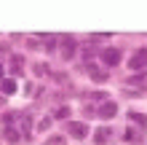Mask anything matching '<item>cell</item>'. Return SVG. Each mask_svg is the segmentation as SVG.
I'll return each instance as SVG.
<instances>
[{
	"label": "cell",
	"instance_id": "obj_1",
	"mask_svg": "<svg viewBox=\"0 0 147 145\" xmlns=\"http://www.w3.org/2000/svg\"><path fill=\"white\" fill-rule=\"evenodd\" d=\"M128 67H131V73L147 67V48H136L134 54H131V59H128Z\"/></svg>",
	"mask_w": 147,
	"mask_h": 145
},
{
	"label": "cell",
	"instance_id": "obj_2",
	"mask_svg": "<svg viewBox=\"0 0 147 145\" xmlns=\"http://www.w3.org/2000/svg\"><path fill=\"white\" fill-rule=\"evenodd\" d=\"M67 132H70V137H75V140H83L86 134H88V126L80 124V121H67Z\"/></svg>",
	"mask_w": 147,
	"mask_h": 145
},
{
	"label": "cell",
	"instance_id": "obj_3",
	"mask_svg": "<svg viewBox=\"0 0 147 145\" xmlns=\"http://www.w3.org/2000/svg\"><path fill=\"white\" fill-rule=\"evenodd\" d=\"M75 51H78L75 38H72V35H64V38H62V57H64V59H72Z\"/></svg>",
	"mask_w": 147,
	"mask_h": 145
},
{
	"label": "cell",
	"instance_id": "obj_4",
	"mask_svg": "<svg viewBox=\"0 0 147 145\" xmlns=\"http://www.w3.org/2000/svg\"><path fill=\"white\" fill-rule=\"evenodd\" d=\"M102 59H105L107 67H115V65L120 62V51H118V48H107V51H102Z\"/></svg>",
	"mask_w": 147,
	"mask_h": 145
},
{
	"label": "cell",
	"instance_id": "obj_5",
	"mask_svg": "<svg viewBox=\"0 0 147 145\" xmlns=\"http://www.w3.org/2000/svg\"><path fill=\"white\" fill-rule=\"evenodd\" d=\"M110 137H112V129H110V126H99V129L94 132V142H96V145H105Z\"/></svg>",
	"mask_w": 147,
	"mask_h": 145
},
{
	"label": "cell",
	"instance_id": "obj_6",
	"mask_svg": "<svg viewBox=\"0 0 147 145\" xmlns=\"http://www.w3.org/2000/svg\"><path fill=\"white\" fill-rule=\"evenodd\" d=\"M115 113H118V105H115V102H105V105L99 108V116L102 118H112Z\"/></svg>",
	"mask_w": 147,
	"mask_h": 145
},
{
	"label": "cell",
	"instance_id": "obj_7",
	"mask_svg": "<svg viewBox=\"0 0 147 145\" xmlns=\"http://www.w3.org/2000/svg\"><path fill=\"white\" fill-rule=\"evenodd\" d=\"M22 70H24V59H22L19 54H13V57H11V73H16V75H19Z\"/></svg>",
	"mask_w": 147,
	"mask_h": 145
},
{
	"label": "cell",
	"instance_id": "obj_8",
	"mask_svg": "<svg viewBox=\"0 0 147 145\" xmlns=\"http://www.w3.org/2000/svg\"><path fill=\"white\" fill-rule=\"evenodd\" d=\"M5 140H8V142H19V140H22V134L16 132L11 124H5Z\"/></svg>",
	"mask_w": 147,
	"mask_h": 145
},
{
	"label": "cell",
	"instance_id": "obj_9",
	"mask_svg": "<svg viewBox=\"0 0 147 145\" xmlns=\"http://www.w3.org/2000/svg\"><path fill=\"white\" fill-rule=\"evenodd\" d=\"M88 75H91V78H96V81H105V78H107V73L99 70V67H94V65L88 67Z\"/></svg>",
	"mask_w": 147,
	"mask_h": 145
},
{
	"label": "cell",
	"instance_id": "obj_10",
	"mask_svg": "<svg viewBox=\"0 0 147 145\" xmlns=\"http://www.w3.org/2000/svg\"><path fill=\"white\" fill-rule=\"evenodd\" d=\"M128 121H136L139 126H147V116H142V113H134V110H131V113H128Z\"/></svg>",
	"mask_w": 147,
	"mask_h": 145
},
{
	"label": "cell",
	"instance_id": "obj_11",
	"mask_svg": "<svg viewBox=\"0 0 147 145\" xmlns=\"http://www.w3.org/2000/svg\"><path fill=\"white\" fill-rule=\"evenodd\" d=\"M40 38H46V40H43V46H46L48 51L56 48V35H40Z\"/></svg>",
	"mask_w": 147,
	"mask_h": 145
},
{
	"label": "cell",
	"instance_id": "obj_12",
	"mask_svg": "<svg viewBox=\"0 0 147 145\" xmlns=\"http://www.w3.org/2000/svg\"><path fill=\"white\" fill-rule=\"evenodd\" d=\"M43 145H64V137H62V134H51V137H46Z\"/></svg>",
	"mask_w": 147,
	"mask_h": 145
},
{
	"label": "cell",
	"instance_id": "obj_13",
	"mask_svg": "<svg viewBox=\"0 0 147 145\" xmlns=\"http://www.w3.org/2000/svg\"><path fill=\"white\" fill-rule=\"evenodd\" d=\"M0 89H3V94H13V91H16V83L13 81H3V83H0Z\"/></svg>",
	"mask_w": 147,
	"mask_h": 145
},
{
	"label": "cell",
	"instance_id": "obj_14",
	"mask_svg": "<svg viewBox=\"0 0 147 145\" xmlns=\"http://www.w3.org/2000/svg\"><path fill=\"white\" fill-rule=\"evenodd\" d=\"M144 81H147V78H144V75H139V73H136V75H131V78H128V83H136V86H142Z\"/></svg>",
	"mask_w": 147,
	"mask_h": 145
},
{
	"label": "cell",
	"instance_id": "obj_15",
	"mask_svg": "<svg viewBox=\"0 0 147 145\" xmlns=\"http://www.w3.org/2000/svg\"><path fill=\"white\" fill-rule=\"evenodd\" d=\"M48 126H51V116H46V118H40V124H38V129H40V132H46Z\"/></svg>",
	"mask_w": 147,
	"mask_h": 145
},
{
	"label": "cell",
	"instance_id": "obj_16",
	"mask_svg": "<svg viewBox=\"0 0 147 145\" xmlns=\"http://www.w3.org/2000/svg\"><path fill=\"white\" fill-rule=\"evenodd\" d=\"M35 73H38V75H46V73H48V67H46V65H40V62H38V65H35Z\"/></svg>",
	"mask_w": 147,
	"mask_h": 145
},
{
	"label": "cell",
	"instance_id": "obj_17",
	"mask_svg": "<svg viewBox=\"0 0 147 145\" xmlns=\"http://www.w3.org/2000/svg\"><path fill=\"white\" fill-rule=\"evenodd\" d=\"M56 116H59V118H67V116H70V110H67V108H59Z\"/></svg>",
	"mask_w": 147,
	"mask_h": 145
},
{
	"label": "cell",
	"instance_id": "obj_18",
	"mask_svg": "<svg viewBox=\"0 0 147 145\" xmlns=\"http://www.w3.org/2000/svg\"><path fill=\"white\" fill-rule=\"evenodd\" d=\"M3 102H5V97H3V94H0V105H3Z\"/></svg>",
	"mask_w": 147,
	"mask_h": 145
},
{
	"label": "cell",
	"instance_id": "obj_19",
	"mask_svg": "<svg viewBox=\"0 0 147 145\" xmlns=\"http://www.w3.org/2000/svg\"><path fill=\"white\" fill-rule=\"evenodd\" d=\"M0 75H3V65H0Z\"/></svg>",
	"mask_w": 147,
	"mask_h": 145
}]
</instances>
